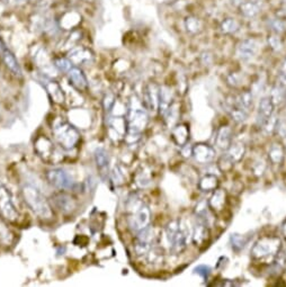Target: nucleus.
Returning a JSON list of instances; mask_svg holds the SVG:
<instances>
[{"label":"nucleus","instance_id":"5701e85b","mask_svg":"<svg viewBox=\"0 0 286 287\" xmlns=\"http://www.w3.org/2000/svg\"><path fill=\"white\" fill-rule=\"evenodd\" d=\"M246 153V147L243 143H236L234 146H230V148L226 150L224 154L226 159H228L232 165H235L243 158V155Z\"/></svg>","mask_w":286,"mask_h":287},{"label":"nucleus","instance_id":"4be33fe9","mask_svg":"<svg viewBox=\"0 0 286 287\" xmlns=\"http://www.w3.org/2000/svg\"><path fill=\"white\" fill-rule=\"evenodd\" d=\"M226 202V194L223 189L217 188L214 190L213 195L211 196V199L208 200V206H210L211 210L213 211H222L225 206Z\"/></svg>","mask_w":286,"mask_h":287},{"label":"nucleus","instance_id":"4c0bfd02","mask_svg":"<svg viewBox=\"0 0 286 287\" xmlns=\"http://www.w3.org/2000/svg\"><path fill=\"white\" fill-rule=\"evenodd\" d=\"M194 274H198L199 276H201L204 280H206L210 276L211 273H212V269L210 266H206V265H199L198 267L194 268L193 271Z\"/></svg>","mask_w":286,"mask_h":287},{"label":"nucleus","instance_id":"c756f323","mask_svg":"<svg viewBox=\"0 0 286 287\" xmlns=\"http://www.w3.org/2000/svg\"><path fill=\"white\" fill-rule=\"evenodd\" d=\"M247 243H248V239L245 236L239 235V233H232L230 237L231 249L237 254H239L241 250L245 249Z\"/></svg>","mask_w":286,"mask_h":287},{"label":"nucleus","instance_id":"f704fd0d","mask_svg":"<svg viewBox=\"0 0 286 287\" xmlns=\"http://www.w3.org/2000/svg\"><path fill=\"white\" fill-rule=\"evenodd\" d=\"M270 27L274 34H282L286 29V22L282 19H273L270 23Z\"/></svg>","mask_w":286,"mask_h":287},{"label":"nucleus","instance_id":"f3484780","mask_svg":"<svg viewBox=\"0 0 286 287\" xmlns=\"http://www.w3.org/2000/svg\"><path fill=\"white\" fill-rule=\"evenodd\" d=\"M94 159L100 176L105 178L107 176V173H109V168H110L109 153H107V151L104 148H97L94 152Z\"/></svg>","mask_w":286,"mask_h":287},{"label":"nucleus","instance_id":"aec40b11","mask_svg":"<svg viewBox=\"0 0 286 287\" xmlns=\"http://www.w3.org/2000/svg\"><path fill=\"white\" fill-rule=\"evenodd\" d=\"M160 88L156 85H149L146 89V105L150 111L156 112L159 106Z\"/></svg>","mask_w":286,"mask_h":287},{"label":"nucleus","instance_id":"473e14b6","mask_svg":"<svg viewBox=\"0 0 286 287\" xmlns=\"http://www.w3.org/2000/svg\"><path fill=\"white\" fill-rule=\"evenodd\" d=\"M47 89V93L51 96V98L53 99V101H56V103H63V94L62 91L60 89L56 82H51L49 86H46Z\"/></svg>","mask_w":286,"mask_h":287},{"label":"nucleus","instance_id":"c85d7f7f","mask_svg":"<svg viewBox=\"0 0 286 287\" xmlns=\"http://www.w3.org/2000/svg\"><path fill=\"white\" fill-rule=\"evenodd\" d=\"M185 28L189 34H199L203 29V23L196 16H189L185 20Z\"/></svg>","mask_w":286,"mask_h":287},{"label":"nucleus","instance_id":"412c9836","mask_svg":"<svg viewBox=\"0 0 286 287\" xmlns=\"http://www.w3.org/2000/svg\"><path fill=\"white\" fill-rule=\"evenodd\" d=\"M172 99H174V96L169 88L167 87H162L159 92V111L160 114L163 116L166 114L170 107L172 106Z\"/></svg>","mask_w":286,"mask_h":287},{"label":"nucleus","instance_id":"39448f33","mask_svg":"<svg viewBox=\"0 0 286 287\" xmlns=\"http://www.w3.org/2000/svg\"><path fill=\"white\" fill-rule=\"evenodd\" d=\"M0 214L8 221H15L19 218V212H17L15 206L13 194L2 182H0Z\"/></svg>","mask_w":286,"mask_h":287},{"label":"nucleus","instance_id":"1a4fd4ad","mask_svg":"<svg viewBox=\"0 0 286 287\" xmlns=\"http://www.w3.org/2000/svg\"><path fill=\"white\" fill-rule=\"evenodd\" d=\"M136 240L134 243V250L138 256H143L151 250L153 242V230L150 226L136 233Z\"/></svg>","mask_w":286,"mask_h":287},{"label":"nucleus","instance_id":"f257e3e1","mask_svg":"<svg viewBox=\"0 0 286 287\" xmlns=\"http://www.w3.org/2000/svg\"><path fill=\"white\" fill-rule=\"evenodd\" d=\"M166 237L169 249L174 255H180L187 248L192 230L186 220H174L166 226Z\"/></svg>","mask_w":286,"mask_h":287},{"label":"nucleus","instance_id":"6ab92c4d","mask_svg":"<svg viewBox=\"0 0 286 287\" xmlns=\"http://www.w3.org/2000/svg\"><path fill=\"white\" fill-rule=\"evenodd\" d=\"M232 143V130L230 127H222L218 131L216 145L220 150L226 151Z\"/></svg>","mask_w":286,"mask_h":287},{"label":"nucleus","instance_id":"c03bdc74","mask_svg":"<svg viewBox=\"0 0 286 287\" xmlns=\"http://www.w3.org/2000/svg\"><path fill=\"white\" fill-rule=\"evenodd\" d=\"M3 44H4V41L2 40V38H0V50H2V46H3Z\"/></svg>","mask_w":286,"mask_h":287},{"label":"nucleus","instance_id":"9d476101","mask_svg":"<svg viewBox=\"0 0 286 287\" xmlns=\"http://www.w3.org/2000/svg\"><path fill=\"white\" fill-rule=\"evenodd\" d=\"M192 155L194 159L201 165H207L216 158V150L207 143H198L193 147Z\"/></svg>","mask_w":286,"mask_h":287},{"label":"nucleus","instance_id":"a19ab883","mask_svg":"<svg viewBox=\"0 0 286 287\" xmlns=\"http://www.w3.org/2000/svg\"><path fill=\"white\" fill-rule=\"evenodd\" d=\"M275 132L281 137H284L286 135V121H284V119L283 121H279L278 119L275 128Z\"/></svg>","mask_w":286,"mask_h":287},{"label":"nucleus","instance_id":"37998d69","mask_svg":"<svg viewBox=\"0 0 286 287\" xmlns=\"http://www.w3.org/2000/svg\"><path fill=\"white\" fill-rule=\"evenodd\" d=\"M282 233H283V236L286 238V220L284 221V223L282 224Z\"/></svg>","mask_w":286,"mask_h":287},{"label":"nucleus","instance_id":"72a5a7b5","mask_svg":"<svg viewBox=\"0 0 286 287\" xmlns=\"http://www.w3.org/2000/svg\"><path fill=\"white\" fill-rule=\"evenodd\" d=\"M285 89L283 86L279 85V83H277V85H275L273 87L272 89V93H271V98L273 99L274 101V104H275V106L279 105L281 103H283L284 101V96H285Z\"/></svg>","mask_w":286,"mask_h":287},{"label":"nucleus","instance_id":"423d86ee","mask_svg":"<svg viewBox=\"0 0 286 287\" xmlns=\"http://www.w3.org/2000/svg\"><path fill=\"white\" fill-rule=\"evenodd\" d=\"M46 179L53 187L69 190L75 187V181L70 173L62 168H53L46 171Z\"/></svg>","mask_w":286,"mask_h":287},{"label":"nucleus","instance_id":"ea45409f","mask_svg":"<svg viewBox=\"0 0 286 287\" xmlns=\"http://www.w3.org/2000/svg\"><path fill=\"white\" fill-rule=\"evenodd\" d=\"M112 179L116 185H121L123 184L124 181V175L123 172L120 170V167H114V169L112 171Z\"/></svg>","mask_w":286,"mask_h":287},{"label":"nucleus","instance_id":"393cba45","mask_svg":"<svg viewBox=\"0 0 286 287\" xmlns=\"http://www.w3.org/2000/svg\"><path fill=\"white\" fill-rule=\"evenodd\" d=\"M218 187H219V178L216 175H213V173H207V175L203 176L199 183V188L202 191H204V193L214 191Z\"/></svg>","mask_w":286,"mask_h":287},{"label":"nucleus","instance_id":"2f4dec72","mask_svg":"<svg viewBox=\"0 0 286 287\" xmlns=\"http://www.w3.org/2000/svg\"><path fill=\"white\" fill-rule=\"evenodd\" d=\"M268 157H270V160L273 164H282V161L285 157L284 149L279 145H273L270 149V151H268Z\"/></svg>","mask_w":286,"mask_h":287},{"label":"nucleus","instance_id":"a211bd4d","mask_svg":"<svg viewBox=\"0 0 286 287\" xmlns=\"http://www.w3.org/2000/svg\"><path fill=\"white\" fill-rule=\"evenodd\" d=\"M68 78L71 85L75 88L78 89V91H86L88 88V80L85 76V74L82 73V70L73 67L68 71Z\"/></svg>","mask_w":286,"mask_h":287},{"label":"nucleus","instance_id":"dca6fc26","mask_svg":"<svg viewBox=\"0 0 286 287\" xmlns=\"http://www.w3.org/2000/svg\"><path fill=\"white\" fill-rule=\"evenodd\" d=\"M53 204L59 211L63 213H69L76 208V202L73 197L67 195L65 193H59L52 196Z\"/></svg>","mask_w":286,"mask_h":287},{"label":"nucleus","instance_id":"7c9ffc66","mask_svg":"<svg viewBox=\"0 0 286 287\" xmlns=\"http://www.w3.org/2000/svg\"><path fill=\"white\" fill-rule=\"evenodd\" d=\"M236 101L249 112L254 106V95L252 92H242L241 94L236 96Z\"/></svg>","mask_w":286,"mask_h":287},{"label":"nucleus","instance_id":"2eb2a0df","mask_svg":"<svg viewBox=\"0 0 286 287\" xmlns=\"http://www.w3.org/2000/svg\"><path fill=\"white\" fill-rule=\"evenodd\" d=\"M210 238V232H208V225L204 223L203 221L196 219V222L194 224V229L192 232V239L195 246L202 247L207 242Z\"/></svg>","mask_w":286,"mask_h":287},{"label":"nucleus","instance_id":"20e7f679","mask_svg":"<svg viewBox=\"0 0 286 287\" xmlns=\"http://www.w3.org/2000/svg\"><path fill=\"white\" fill-rule=\"evenodd\" d=\"M282 248L281 239L275 236H267L260 238L254 244L252 257L254 259H265L268 257H275Z\"/></svg>","mask_w":286,"mask_h":287},{"label":"nucleus","instance_id":"a18cd8bd","mask_svg":"<svg viewBox=\"0 0 286 287\" xmlns=\"http://www.w3.org/2000/svg\"><path fill=\"white\" fill-rule=\"evenodd\" d=\"M283 139H284V145H285V149H286V135L283 137Z\"/></svg>","mask_w":286,"mask_h":287},{"label":"nucleus","instance_id":"b1692460","mask_svg":"<svg viewBox=\"0 0 286 287\" xmlns=\"http://www.w3.org/2000/svg\"><path fill=\"white\" fill-rule=\"evenodd\" d=\"M92 58H93L92 53L89 52V50L83 49V47H77V49L71 51L68 56V59L76 65L89 62L92 60Z\"/></svg>","mask_w":286,"mask_h":287},{"label":"nucleus","instance_id":"0eeeda50","mask_svg":"<svg viewBox=\"0 0 286 287\" xmlns=\"http://www.w3.org/2000/svg\"><path fill=\"white\" fill-rule=\"evenodd\" d=\"M148 124V114L143 109H132L128 116V136H139Z\"/></svg>","mask_w":286,"mask_h":287},{"label":"nucleus","instance_id":"f8f14e48","mask_svg":"<svg viewBox=\"0 0 286 287\" xmlns=\"http://www.w3.org/2000/svg\"><path fill=\"white\" fill-rule=\"evenodd\" d=\"M258 52V43L254 39L241 41L237 46V56L242 61H250Z\"/></svg>","mask_w":286,"mask_h":287},{"label":"nucleus","instance_id":"49530a36","mask_svg":"<svg viewBox=\"0 0 286 287\" xmlns=\"http://www.w3.org/2000/svg\"><path fill=\"white\" fill-rule=\"evenodd\" d=\"M284 101H286V89H285V96H284Z\"/></svg>","mask_w":286,"mask_h":287},{"label":"nucleus","instance_id":"a878e982","mask_svg":"<svg viewBox=\"0 0 286 287\" xmlns=\"http://www.w3.org/2000/svg\"><path fill=\"white\" fill-rule=\"evenodd\" d=\"M172 137L178 146L187 145L189 140V129L186 124H180L172 130Z\"/></svg>","mask_w":286,"mask_h":287},{"label":"nucleus","instance_id":"79ce46f5","mask_svg":"<svg viewBox=\"0 0 286 287\" xmlns=\"http://www.w3.org/2000/svg\"><path fill=\"white\" fill-rule=\"evenodd\" d=\"M216 286H235V282H229V279H223L221 283H216Z\"/></svg>","mask_w":286,"mask_h":287},{"label":"nucleus","instance_id":"9b49d317","mask_svg":"<svg viewBox=\"0 0 286 287\" xmlns=\"http://www.w3.org/2000/svg\"><path fill=\"white\" fill-rule=\"evenodd\" d=\"M274 111H275V104L271 96H266L260 99L257 111V124L260 128H263L268 119L273 116Z\"/></svg>","mask_w":286,"mask_h":287},{"label":"nucleus","instance_id":"de8ad7c7","mask_svg":"<svg viewBox=\"0 0 286 287\" xmlns=\"http://www.w3.org/2000/svg\"><path fill=\"white\" fill-rule=\"evenodd\" d=\"M86 2H92V0H86Z\"/></svg>","mask_w":286,"mask_h":287},{"label":"nucleus","instance_id":"4468645a","mask_svg":"<svg viewBox=\"0 0 286 287\" xmlns=\"http://www.w3.org/2000/svg\"><path fill=\"white\" fill-rule=\"evenodd\" d=\"M226 111H228L231 118L234 119L236 123L246 122L249 116V112L236 101V96L226 100Z\"/></svg>","mask_w":286,"mask_h":287},{"label":"nucleus","instance_id":"e433bc0d","mask_svg":"<svg viewBox=\"0 0 286 287\" xmlns=\"http://www.w3.org/2000/svg\"><path fill=\"white\" fill-rule=\"evenodd\" d=\"M55 67L62 73H68V71L74 67V63L69 59H57L55 60Z\"/></svg>","mask_w":286,"mask_h":287},{"label":"nucleus","instance_id":"ddd939ff","mask_svg":"<svg viewBox=\"0 0 286 287\" xmlns=\"http://www.w3.org/2000/svg\"><path fill=\"white\" fill-rule=\"evenodd\" d=\"M0 55H2V59H3L5 65L7 67V69L10 71V73L17 78H22L23 71H22L21 65H20L19 61H17L14 53L11 52L7 46H6L5 43L2 46V50H0Z\"/></svg>","mask_w":286,"mask_h":287},{"label":"nucleus","instance_id":"7ed1b4c3","mask_svg":"<svg viewBox=\"0 0 286 287\" xmlns=\"http://www.w3.org/2000/svg\"><path fill=\"white\" fill-rule=\"evenodd\" d=\"M52 132L58 145L60 146L63 150L67 151L75 149L80 140V133L78 132V130L67 121H61L57 123L55 128H53Z\"/></svg>","mask_w":286,"mask_h":287},{"label":"nucleus","instance_id":"bb28decb","mask_svg":"<svg viewBox=\"0 0 286 287\" xmlns=\"http://www.w3.org/2000/svg\"><path fill=\"white\" fill-rule=\"evenodd\" d=\"M239 10H240V14L243 17L252 20V19H255V17L259 14L260 8H259V6L256 4L255 2H250V0H243L241 5L239 6Z\"/></svg>","mask_w":286,"mask_h":287},{"label":"nucleus","instance_id":"09e8293b","mask_svg":"<svg viewBox=\"0 0 286 287\" xmlns=\"http://www.w3.org/2000/svg\"><path fill=\"white\" fill-rule=\"evenodd\" d=\"M283 2H284V3H285V4H286V0H283Z\"/></svg>","mask_w":286,"mask_h":287},{"label":"nucleus","instance_id":"58836bf2","mask_svg":"<svg viewBox=\"0 0 286 287\" xmlns=\"http://www.w3.org/2000/svg\"><path fill=\"white\" fill-rule=\"evenodd\" d=\"M226 81H228V85L232 88H237L240 86L241 83V77L238 73H232L228 77H226Z\"/></svg>","mask_w":286,"mask_h":287},{"label":"nucleus","instance_id":"6e6552de","mask_svg":"<svg viewBox=\"0 0 286 287\" xmlns=\"http://www.w3.org/2000/svg\"><path fill=\"white\" fill-rule=\"evenodd\" d=\"M150 223V210L145 204H142L138 210L132 212V215L129 218V228L134 233H138L141 230L146 229Z\"/></svg>","mask_w":286,"mask_h":287},{"label":"nucleus","instance_id":"c9c22d12","mask_svg":"<svg viewBox=\"0 0 286 287\" xmlns=\"http://www.w3.org/2000/svg\"><path fill=\"white\" fill-rule=\"evenodd\" d=\"M268 45H270L271 49L275 52H279L283 49V42L278 34L273 33L271 37H268Z\"/></svg>","mask_w":286,"mask_h":287},{"label":"nucleus","instance_id":"cd10ccee","mask_svg":"<svg viewBox=\"0 0 286 287\" xmlns=\"http://www.w3.org/2000/svg\"><path fill=\"white\" fill-rule=\"evenodd\" d=\"M240 29V24L237 20L232 19V17H228L220 24V31L222 32V34L225 35H232L236 34Z\"/></svg>","mask_w":286,"mask_h":287},{"label":"nucleus","instance_id":"f03ea898","mask_svg":"<svg viewBox=\"0 0 286 287\" xmlns=\"http://www.w3.org/2000/svg\"><path fill=\"white\" fill-rule=\"evenodd\" d=\"M22 194L24 201L35 214L42 219L51 218V206L39 188L31 184H26L22 188Z\"/></svg>","mask_w":286,"mask_h":287}]
</instances>
